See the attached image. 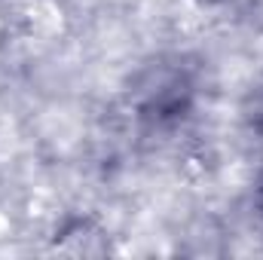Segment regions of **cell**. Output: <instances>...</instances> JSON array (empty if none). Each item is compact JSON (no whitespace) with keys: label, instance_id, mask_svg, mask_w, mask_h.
<instances>
[]
</instances>
